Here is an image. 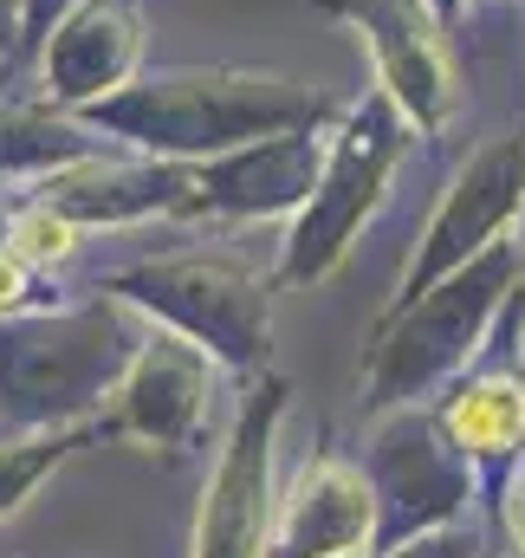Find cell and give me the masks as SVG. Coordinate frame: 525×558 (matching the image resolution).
<instances>
[{
  "label": "cell",
  "instance_id": "1",
  "mask_svg": "<svg viewBox=\"0 0 525 558\" xmlns=\"http://www.w3.org/2000/svg\"><path fill=\"white\" fill-rule=\"evenodd\" d=\"M136 338L118 299L52 318H0V435H52L111 397Z\"/></svg>",
  "mask_w": 525,
  "mask_h": 558
},
{
  "label": "cell",
  "instance_id": "2",
  "mask_svg": "<svg viewBox=\"0 0 525 558\" xmlns=\"http://www.w3.org/2000/svg\"><path fill=\"white\" fill-rule=\"evenodd\" d=\"M520 279V247H480L467 267H454V274H441L422 299H408V305H395L390 318H383V331H377V351H370V371H364V403L383 416V410H408L415 397H428L441 377H454L474 351H480V338H487V325H493V312L506 305V286Z\"/></svg>",
  "mask_w": 525,
  "mask_h": 558
},
{
  "label": "cell",
  "instance_id": "3",
  "mask_svg": "<svg viewBox=\"0 0 525 558\" xmlns=\"http://www.w3.org/2000/svg\"><path fill=\"white\" fill-rule=\"evenodd\" d=\"M325 105L292 78L260 72H175L98 105V124L124 131L143 149H234L260 131H298Z\"/></svg>",
  "mask_w": 525,
  "mask_h": 558
},
{
  "label": "cell",
  "instance_id": "4",
  "mask_svg": "<svg viewBox=\"0 0 525 558\" xmlns=\"http://www.w3.org/2000/svg\"><path fill=\"white\" fill-rule=\"evenodd\" d=\"M111 292L124 305L156 312L169 331H182L188 344L215 351L228 371L254 377L272 357V305H266V279L234 260V254H175V260H149L111 279Z\"/></svg>",
  "mask_w": 525,
  "mask_h": 558
},
{
  "label": "cell",
  "instance_id": "5",
  "mask_svg": "<svg viewBox=\"0 0 525 558\" xmlns=\"http://www.w3.org/2000/svg\"><path fill=\"white\" fill-rule=\"evenodd\" d=\"M364 481L377 494V553H390L402 539H422L435 526H454L474 500V461L454 448V435L441 416L383 410L364 448Z\"/></svg>",
  "mask_w": 525,
  "mask_h": 558
},
{
  "label": "cell",
  "instance_id": "6",
  "mask_svg": "<svg viewBox=\"0 0 525 558\" xmlns=\"http://www.w3.org/2000/svg\"><path fill=\"white\" fill-rule=\"evenodd\" d=\"M395 156H402V124H395L383 105H364L357 124L338 137L325 175L312 182V202L285 241V260L279 279L285 286H305V279H325L357 241V228L370 221V208L383 202V182H390Z\"/></svg>",
  "mask_w": 525,
  "mask_h": 558
},
{
  "label": "cell",
  "instance_id": "7",
  "mask_svg": "<svg viewBox=\"0 0 525 558\" xmlns=\"http://www.w3.org/2000/svg\"><path fill=\"white\" fill-rule=\"evenodd\" d=\"M285 384L260 377V390L241 403V416L228 428V448L202 487V513H195V558H266L272 539V448H279V422H285Z\"/></svg>",
  "mask_w": 525,
  "mask_h": 558
},
{
  "label": "cell",
  "instance_id": "8",
  "mask_svg": "<svg viewBox=\"0 0 525 558\" xmlns=\"http://www.w3.org/2000/svg\"><path fill=\"white\" fill-rule=\"evenodd\" d=\"M208 397H215L208 351L188 344L182 331H149V338H136L124 377L105 397L111 403L105 435L143 441L156 454H188L208 428Z\"/></svg>",
  "mask_w": 525,
  "mask_h": 558
},
{
  "label": "cell",
  "instance_id": "9",
  "mask_svg": "<svg viewBox=\"0 0 525 558\" xmlns=\"http://www.w3.org/2000/svg\"><path fill=\"white\" fill-rule=\"evenodd\" d=\"M377 553V494L357 461L318 454L298 468L285 500H272L266 558H370Z\"/></svg>",
  "mask_w": 525,
  "mask_h": 558
},
{
  "label": "cell",
  "instance_id": "10",
  "mask_svg": "<svg viewBox=\"0 0 525 558\" xmlns=\"http://www.w3.org/2000/svg\"><path fill=\"white\" fill-rule=\"evenodd\" d=\"M520 202H525V143H500V149L474 156L467 175H461V182L448 189V202L435 208L428 241H422V254L408 260V279H402V299H395V305L422 299L441 274H454V267H467L480 247H493L500 228L520 215Z\"/></svg>",
  "mask_w": 525,
  "mask_h": 558
},
{
  "label": "cell",
  "instance_id": "11",
  "mask_svg": "<svg viewBox=\"0 0 525 558\" xmlns=\"http://www.w3.org/2000/svg\"><path fill=\"white\" fill-rule=\"evenodd\" d=\"M39 202H52L78 228L188 215L195 208V169H169V162H156V169H59Z\"/></svg>",
  "mask_w": 525,
  "mask_h": 558
},
{
  "label": "cell",
  "instance_id": "12",
  "mask_svg": "<svg viewBox=\"0 0 525 558\" xmlns=\"http://www.w3.org/2000/svg\"><path fill=\"white\" fill-rule=\"evenodd\" d=\"M318 182V143L305 131H279L266 149H247L221 169H195V208L208 215H272L305 202Z\"/></svg>",
  "mask_w": 525,
  "mask_h": 558
},
{
  "label": "cell",
  "instance_id": "13",
  "mask_svg": "<svg viewBox=\"0 0 525 558\" xmlns=\"http://www.w3.org/2000/svg\"><path fill=\"white\" fill-rule=\"evenodd\" d=\"M441 428H448L454 448L474 461V481L487 474V481L506 494V481L520 474V461H525V384L513 371L467 377V384L448 397Z\"/></svg>",
  "mask_w": 525,
  "mask_h": 558
},
{
  "label": "cell",
  "instance_id": "14",
  "mask_svg": "<svg viewBox=\"0 0 525 558\" xmlns=\"http://www.w3.org/2000/svg\"><path fill=\"white\" fill-rule=\"evenodd\" d=\"M357 20L370 26V46L383 59L390 92L422 124H441V111H448V72H441V46L415 20V0H357Z\"/></svg>",
  "mask_w": 525,
  "mask_h": 558
},
{
  "label": "cell",
  "instance_id": "15",
  "mask_svg": "<svg viewBox=\"0 0 525 558\" xmlns=\"http://www.w3.org/2000/svg\"><path fill=\"white\" fill-rule=\"evenodd\" d=\"M131 59V20L118 7H91L85 20H72L46 59V72L59 78V98H91L105 92Z\"/></svg>",
  "mask_w": 525,
  "mask_h": 558
},
{
  "label": "cell",
  "instance_id": "16",
  "mask_svg": "<svg viewBox=\"0 0 525 558\" xmlns=\"http://www.w3.org/2000/svg\"><path fill=\"white\" fill-rule=\"evenodd\" d=\"M85 435H72V428H52V435H20V441H0V520L78 448Z\"/></svg>",
  "mask_w": 525,
  "mask_h": 558
},
{
  "label": "cell",
  "instance_id": "17",
  "mask_svg": "<svg viewBox=\"0 0 525 558\" xmlns=\"http://www.w3.org/2000/svg\"><path fill=\"white\" fill-rule=\"evenodd\" d=\"M78 221H65L52 202H33V208H20L13 215V228H7V247L26 260V267H52V260H72V247H78Z\"/></svg>",
  "mask_w": 525,
  "mask_h": 558
},
{
  "label": "cell",
  "instance_id": "18",
  "mask_svg": "<svg viewBox=\"0 0 525 558\" xmlns=\"http://www.w3.org/2000/svg\"><path fill=\"white\" fill-rule=\"evenodd\" d=\"M85 156V137L46 124V118H20V111H0V169H20V162H72Z\"/></svg>",
  "mask_w": 525,
  "mask_h": 558
},
{
  "label": "cell",
  "instance_id": "19",
  "mask_svg": "<svg viewBox=\"0 0 525 558\" xmlns=\"http://www.w3.org/2000/svg\"><path fill=\"white\" fill-rule=\"evenodd\" d=\"M370 558H480V539H474V526H435V533H422V539H402L390 553H370Z\"/></svg>",
  "mask_w": 525,
  "mask_h": 558
},
{
  "label": "cell",
  "instance_id": "20",
  "mask_svg": "<svg viewBox=\"0 0 525 558\" xmlns=\"http://www.w3.org/2000/svg\"><path fill=\"white\" fill-rule=\"evenodd\" d=\"M26 299H33V267L13 247H0V318H13Z\"/></svg>",
  "mask_w": 525,
  "mask_h": 558
},
{
  "label": "cell",
  "instance_id": "21",
  "mask_svg": "<svg viewBox=\"0 0 525 558\" xmlns=\"http://www.w3.org/2000/svg\"><path fill=\"white\" fill-rule=\"evenodd\" d=\"M500 507H506V533H513V546L525 553V481H520V474L506 481V494H500Z\"/></svg>",
  "mask_w": 525,
  "mask_h": 558
},
{
  "label": "cell",
  "instance_id": "22",
  "mask_svg": "<svg viewBox=\"0 0 525 558\" xmlns=\"http://www.w3.org/2000/svg\"><path fill=\"white\" fill-rule=\"evenodd\" d=\"M65 0H33V20H46V13H59Z\"/></svg>",
  "mask_w": 525,
  "mask_h": 558
},
{
  "label": "cell",
  "instance_id": "23",
  "mask_svg": "<svg viewBox=\"0 0 525 558\" xmlns=\"http://www.w3.org/2000/svg\"><path fill=\"white\" fill-rule=\"evenodd\" d=\"M520 260H525V241H520Z\"/></svg>",
  "mask_w": 525,
  "mask_h": 558
},
{
  "label": "cell",
  "instance_id": "24",
  "mask_svg": "<svg viewBox=\"0 0 525 558\" xmlns=\"http://www.w3.org/2000/svg\"><path fill=\"white\" fill-rule=\"evenodd\" d=\"M513 558H525V553H513Z\"/></svg>",
  "mask_w": 525,
  "mask_h": 558
}]
</instances>
